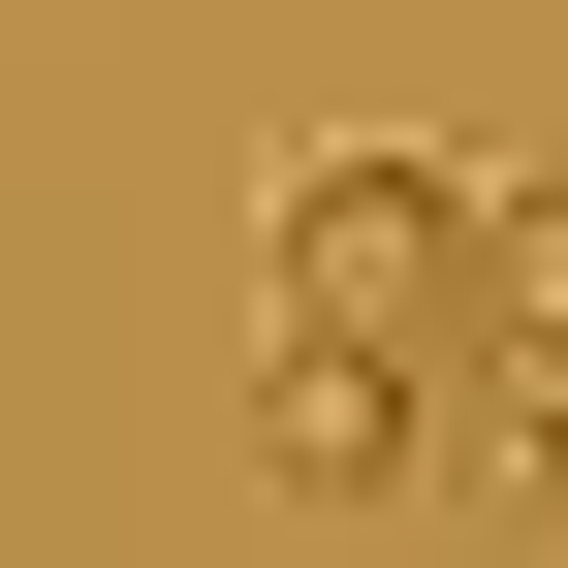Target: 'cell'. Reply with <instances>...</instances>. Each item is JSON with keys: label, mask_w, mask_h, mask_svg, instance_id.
I'll use <instances>...</instances> for the list:
<instances>
[{"label": "cell", "mask_w": 568, "mask_h": 568, "mask_svg": "<svg viewBox=\"0 0 568 568\" xmlns=\"http://www.w3.org/2000/svg\"><path fill=\"white\" fill-rule=\"evenodd\" d=\"M253 474H284V506H410V474H443V347L284 316V347H253Z\"/></svg>", "instance_id": "obj_2"}, {"label": "cell", "mask_w": 568, "mask_h": 568, "mask_svg": "<svg viewBox=\"0 0 568 568\" xmlns=\"http://www.w3.org/2000/svg\"><path fill=\"white\" fill-rule=\"evenodd\" d=\"M443 506H506V537H568V379H537V347H506V379L443 347Z\"/></svg>", "instance_id": "obj_3"}, {"label": "cell", "mask_w": 568, "mask_h": 568, "mask_svg": "<svg viewBox=\"0 0 568 568\" xmlns=\"http://www.w3.org/2000/svg\"><path fill=\"white\" fill-rule=\"evenodd\" d=\"M284 316L347 347H474V159H410V126H284Z\"/></svg>", "instance_id": "obj_1"}, {"label": "cell", "mask_w": 568, "mask_h": 568, "mask_svg": "<svg viewBox=\"0 0 568 568\" xmlns=\"http://www.w3.org/2000/svg\"><path fill=\"white\" fill-rule=\"evenodd\" d=\"M474 347H537V379H568V190H474Z\"/></svg>", "instance_id": "obj_4"}]
</instances>
